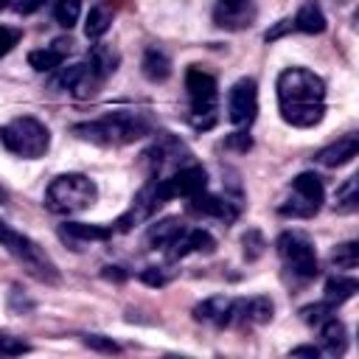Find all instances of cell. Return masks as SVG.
Returning a JSON list of instances; mask_svg holds the SVG:
<instances>
[{
    "mask_svg": "<svg viewBox=\"0 0 359 359\" xmlns=\"http://www.w3.org/2000/svg\"><path fill=\"white\" fill-rule=\"evenodd\" d=\"M25 351H31L28 342H22V339H17L11 334H0V356H20Z\"/></svg>",
    "mask_w": 359,
    "mask_h": 359,
    "instance_id": "cell-32",
    "label": "cell"
},
{
    "mask_svg": "<svg viewBox=\"0 0 359 359\" xmlns=\"http://www.w3.org/2000/svg\"><path fill=\"white\" fill-rule=\"evenodd\" d=\"M292 31H303V34H323L325 31V14L323 8L309 0L297 8V14L292 17Z\"/></svg>",
    "mask_w": 359,
    "mask_h": 359,
    "instance_id": "cell-20",
    "label": "cell"
},
{
    "mask_svg": "<svg viewBox=\"0 0 359 359\" xmlns=\"http://www.w3.org/2000/svg\"><path fill=\"white\" fill-rule=\"evenodd\" d=\"M275 314V303L264 294L258 297H230L224 328H244V325H264Z\"/></svg>",
    "mask_w": 359,
    "mask_h": 359,
    "instance_id": "cell-10",
    "label": "cell"
},
{
    "mask_svg": "<svg viewBox=\"0 0 359 359\" xmlns=\"http://www.w3.org/2000/svg\"><path fill=\"white\" fill-rule=\"evenodd\" d=\"M331 261L337 269H356L359 264V244L356 241H345L331 252Z\"/></svg>",
    "mask_w": 359,
    "mask_h": 359,
    "instance_id": "cell-28",
    "label": "cell"
},
{
    "mask_svg": "<svg viewBox=\"0 0 359 359\" xmlns=\"http://www.w3.org/2000/svg\"><path fill=\"white\" fill-rule=\"evenodd\" d=\"M140 280L149 283V286H165L171 280V269H165V266H149V269L140 272Z\"/></svg>",
    "mask_w": 359,
    "mask_h": 359,
    "instance_id": "cell-33",
    "label": "cell"
},
{
    "mask_svg": "<svg viewBox=\"0 0 359 359\" xmlns=\"http://www.w3.org/2000/svg\"><path fill=\"white\" fill-rule=\"evenodd\" d=\"M84 342H87L90 348H95V351H107V353H115V351H121V348H118V342H112V339H104V337H98V334H90Z\"/></svg>",
    "mask_w": 359,
    "mask_h": 359,
    "instance_id": "cell-34",
    "label": "cell"
},
{
    "mask_svg": "<svg viewBox=\"0 0 359 359\" xmlns=\"http://www.w3.org/2000/svg\"><path fill=\"white\" fill-rule=\"evenodd\" d=\"M0 247L22 266L31 278H36V280H42V283H48V286H56V283H59V269H56V264L50 261V255H48L34 238H28L25 233L14 230V227L6 224L3 219H0Z\"/></svg>",
    "mask_w": 359,
    "mask_h": 359,
    "instance_id": "cell-3",
    "label": "cell"
},
{
    "mask_svg": "<svg viewBox=\"0 0 359 359\" xmlns=\"http://www.w3.org/2000/svg\"><path fill=\"white\" fill-rule=\"evenodd\" d=\"M163 202L157 199V191H154V180L151 182H146L140 191H137V196L132 199V208L115 222V227L112 230H118V233H126V230H132L135 224H140V222H146L157 208H160Z\"/></svg>",
    "mask_w": 359,
    "mask_h": 359,
    "instance_id": "cell-14",
    "label": "cell"
},
{
    "mask_svg": "<svg viewBox=\"0 0 359 359\" xmlns=\"http://www.w3.org/2000/svg\"><path fill=\"white\" fill-rule=\"evenodd\" d=\"M112 236V227H98V224H84V222H65L59 227V238L70 244L73 250H84L95 241H107Z\"/></svg>",
    "mask_w": 359,
    "mask_h": 359,
    "instance_id": "cell-15",
    "label": "cell"
},
{
    "mask_svg": "<svg viewBox=\"0 0 359 359\" xmlns=\"http://www.w3.org/2000/svg\"><path fill=\"white\" fill-rule=\"evenodd\" d=\"M292 356H320V348H314V345H300V348H292Z\"/></svg>",
    "mask_w": 359,
    "mask_h": 359,
    "instance_id": "cell-36",
    "label": "cell"
},
{
    "mask_svg": "<svg viewBox=\"0 0 359 359\" xmlns=\"http://www.w3.org/2000/svg\"><path fill=\"white\" fill-rule=\"evenodd\" d=\"M275 250L283 261V266L297 275L300 280H311L317 278L320 266H317V250L311 244V238L303 230H283L275 241Z\"/></svg>",
    "mask_w": 359,
    "mask_h": 359,
    "instance_id": "cell-8",
    "label": "cell"
},
{
    "mask_svg": "<svg viewBox=\"0 0 359 359\" xmlns=\"http://www.w3.org/2000/svg\"><path fill=\"white\" fill-rule=\"evenodd\" d=\"M0 143L22 160H39L45 157V151L50 149V132L42 121L31 118V115H20L14 121H8L0 129Z\"/></svg>",
    "mask_w": 359,
    "mask_h": 359,
    "instance_id": "cell-5",
    "label": "cell"
},
{
    "mask_svg": "<svg viewBox=\"0 0 359 359\" xmlns=\"http://www.w3.org/2000/svg\"><path fill=\"white\" fill-rule=\"evenodd\" d=\"M227 146H238L241 151H247V149H250V137H247L244 132H236V135L227 140Z\"/></svg>",
    "mask_w": 359,
    "mask_h": 359,
    "instance_id": "cell-35",
    "label": "cell"
},
{
    "mask_svg": "<svg viewBox=\"0 0 359 359\" xmlns=\"http://www.w3.org/2000/svg\"><path fill=\"white\" fill-rule=\"evenodd\" d=\"M356 208H359V188H356V177H351L337 191V213H353Z\"/></svg>",
    "mask_w": 359,
    "mask_h": 359,
    "instance_id": "cell-27",
    "label": "cell"
},
{
    "mask_svg": "<svg viewBox=\"0 0 359 359\" xmlns=\"http://www.w3.org/2000/svg\"><path fill=\"white\" fill-rule=\"evenodd\" d=\"M6 6H11V0H0V8H6Z\"/></svg>",
    "mask_w": 359,
    "mask_h": 359,
    "instance_id": "cell-38",
    "label": "cell"
},
{
    "mask_svg": "<svg viewBox=\"0 0 359 359\" xmlns=\"http://www.w3.org/2000/svg\"><path fill=\"white\" fill-rule=\"evenodd\" d=\"M208 185V174L202 165L196 163H188V165H180L177 171L165 174V177H157L154 180V191H157V199L160 202H168V199H191L194 194L205 191Z\"/></svg>",
    "mask_w": 359,
    "mask_h": 359,
    "instance_id": "cell-9",
    "label": "cell"
},
{
    "mask_svg": "<svg viewBox=\"0 0 359 359\" xmlns=\"http://www.w3.org/2000/svg\"><path fill=\"white\" fill-rule=\"evenodd\" d=\"M53 17L62 28H73L81 17V0H53Z\"/></svg>",
    "mask_w": 359,
    "mask_h": 359,
    "instance_id": "cell-26",
    "label": "cell"
},
{
    "mask_svg": "<svg viewBox=\"0 0 359 359\" xmlns=\"http://www.w3.org/2000/svg\"><path fill=\"white\" fill-rule=\"evenodd\" d=\"M258 115V84L252 79H238L227 93V118L233 126H250Z\"/></svg>",
    "mask_w": 359,
    "mask_h": 359,
    "instance_id": "cell-11",
    "label": "cell"
},
{
    "mask_svg": "<svg viewBox=\"0 0 359 359\" xmlns=\"http://www.w3.org/2000/svg\"><path fill=\"white\" fill-rule=\"evenodd\" d=\"M180 230H182V222H180V219H163V222L151 224V230H149V236H146V244L154 247V250H157V247L165 250L168 241H171Z\"/></svg>",
    "mask_w": 359,
    "mask_h": 359,
    "instance_id": "cell-25",
    "label": "cell"
},
{
    "mask_svg": "<svg viewBox=\"0 0 359 359\" xmlns=\"http://www.w3.org/2000/svg\"><path fill=\"white\" fill-rule=\"evenodd\" d=\"M149 132H151L149 118L143 112H132V109H118L104 118L84 121V123L73 126V135H79L81 140L98 143V146H126V143L140 140Z\"/></svg>",
    "mask_w": 359,
    "mask_h": 359,
    "instance_id": "cell-2",
    "label": "cell"
},
{
    "mask_svg": "<svg viewBox=\"0 0 359 359\" xmlns=\"http://www.w3.org/2000/svg\"><path fill=\"white\" fill-rule=\"evenodd\" d=\"M356 154H359V135H356V132H348V135H342L339 140H334L331 146L320 149L314 160H317L320 165H325V168H339V165L351 163Z\"/></svg>",
    "mask_w": 359,
    "mask_h": 359,
    "instance_id": "cell-16",
    "label": "cell"
},
{
    "mask_svg": "<svg viewBox=\"0 0 359 359\" xmlns=\"http://www.w3.org/2000/svg\"><path fill=\"white\" fill-rule=\"evenodd\" d=\"M188 210L196 213V216H210V219H222V222H233L236 213H238V208H233L227 199L205 194V191H199L188 199Z\"/></svg>",
    "mask_w": 359,
    "mask_h": 359,
    "instance_id": "cell-17",
    "label": "cell"
},
{
    "mask_svg": "<svg viewBox=\"0 0 359 359\" xmlns=\"http://www.w3.org/2000/svg\"><path fill=\"white\" fill-rule=\"evenodd\" d=\"M258 20L255 0H216L213 6V25L222 31H247Z\"/></svg>",
    "mask_w": 359,
    "mask_h": 359,
    "instance_id": "cell-12",
    "label": "cell"
},
{
    "mask_svg": "<svg viewBox=\"0 0 359 359\" xmlns=\"http://www.w3.org/2000/svg\"><path fill=\"white\" fill-rule=\"evenodd\" d=\"M337 3H351V0H337Z\"/></svg>",
    "mask_w": 359,
    "mask_h": 359,
    "instance_id": "cell-39",
    "label": "cell"
},
{
    "mask_svg": "<svg viewBox=\"0 0 359 359\" xmlns=\"http://www.w3.org/2000/svg\"><path fill=\"white\" fill-rule=\"evenodd\" d=\"M185 93H188V104H191V123L196 129H210L216 123V112H219V84L216 79L191 65L185 70Z\"/></svg>",
    "mask_w": 359,
    "mask_h": 359,
    "instance_id": "cell-6",
    "label": "cell"
},
{
    "mask_svg": "<svg viewBox=\"0 0 359 359\" xmlns=\"http://www.w3.org/2000/svg\"><path fill=\"white\" fill-rule=\"evenodd\" d=\"M20 39H22V31H20V28H14V25H3V22H0V59L8 56V53L20 45Z\"/></svg>",
    "mask_w": 359,
    "mask_h": 359,
    "instance_id": "cell-30",
    "label": "cell"
},
{
    "mask_svg": "<svg viewBox=\"0 0 359 359\" xmlns=\"http://www.w3.org/2000/svg\"><path fill=\"white\" fill-rule=\"evenodd\" d=\"M317 328H320V337H323V351L331 353V356H342L345 348H348V328H345V323L337 320V314H331Z\"/></svg>",
    "mask_w": 359,
    "mask_h": 359,
    "instance_id": "cell-19",
    "label": "cell"
},
{
    "mask_svg": "<svg viewBox=\"0 0 359 359\" xmlns=\"http://www.w3.org/2000/svg\"><path fill=\"white\" fill-rule=\"evenodd\" d=\"M6 199H8V194H6L3 188H0V202H6Z\"/></svg>",
    "mask_w": 359,
    "mask_h": 359,
    "instance_id": "cell-37",
    "label": "cell"
},
{
    "mask_svg": "<svg viewBox=\"0 0 359 359\" xmlns=\"http://www.w3.org/2000/svg\"><path fill=\"white\" fill-rule=\"evenodd\" d=\"M278 109L289 126L309 129L325 115V81L309 67H286L278 76Z\"/></svg>",
    "mask_w": 359,
    "mask_h": 359,
    "instance_id": "cell-1",
    "label": "cell"
},
{
    "mask_svg": "<svg viewBox=\"0 0 359 359\" xmlns=\"http://www.w3.org/2000/svg\"><path fill=\"white\" fill-rule=\"evenodd\" d=\"M67 50H70V42L56 39V42H50V45H45V48H39V50H31V53H28V65H31L36 73H50V70L62 67V62H65Z\"/></svg>",
    "mask_w": 359,
    "mask_h": 359,
    "instance_id": "cell-18",
    "label": "cell"
},
{
    "mask_svg": "<svg viewBox=\"0 0 359 359\" xmlns=\"http://www.w3.org/2000/svg\"><path fill=\"white\" fill-rule=\"evenodd\" d=\"M227 306H230V297H208V300H202L199 306H194V320H196V323H210V325L224 328Z\"/></svg>",
    "mask_w": 359,
    "mask_h": 359,
    "instance_id": "cell-22",
    "label": "cell"
},
{
    "mask_svg": "<svg viewBox=\"0 0 359 359\" xmlns=\"http://www.w3.org/2000/svg\"><path fill=\"white\" fill-rule=\"evenodd\" d=\"M98 199V185L87 174H59L45 191V208L59 216H73L87 210Z\"/></svg>",
    "mask_w": 359,
    "mask_h": 359,
    "instance_id": "cell-4",
    "label": "cell"
},
{
    "mask_svg": "<svg viewBox=\"0 0 359 359\" xmlns=\"http://www.w3.org/2000/svg\"><path fill=\"white\" fill-rule=\"evenodd\" d=\"M325 202V188L323 180L311 171H303L292 180L286 199L278 205L280 216H292V219H311Z\"/></svg>",
    "mask_w": 359,
    "mask_h": 359,
    "instance_id": "cell-7",
    "label": "cell"
},
{
    "mask_svg": "<svg viewBox=\"0 0 359 359\" xmlns=\"http://www.w3.org/2000/svg\"><path fill=\"white\" fill-rule=\"evenodd\" d=\"M241 244H244V255H247V261L261 258V255H264V247H266V241H264V236H261L258 230H247L244 238H241Z\"/></svg>",
    "mask_w": 359,
    "mask_h": 359,
    "instance_id": "cell-29",
    "label": "cell"
},
{
    "mask_svg": "<svg viewBox=\"0 0 359 359\" xmlns=\"http://www.w3.org/2000/svg\"><path fill=\"white\" fill-rule=\"evenodd\" d=\"M140 67H143V76H146L149 81H154V84H157V81H165V79L171 76V59H168V53L160 50V48H146Z\"/></svg>",
    "mask_w": 359,
    "mask_h": 359,
    "instance_id": "cell-21",
    "label": "cell"
},
{
    "mask_svg": "<svg viewBox=\"0 0 359 359\" xmlns=\"http://www.w3.org/2000/svg\"><path fill=\"white\" fill-rule=\"evenodd\" d=\"M216 247V238L202 230V227H182L165 247V255L168 261H177V258H185L191 252H213Z\"/></svg>",
    "mask_w": 359,
    "mask_h": 359,
    "instance_id": "cell-13",
    "label": "cell"
},
{
    "mask_svg": "<svg viewBox=\"0 0 359 359\" xmlns=\"http://www.w3.org/2000/svg\"><path fill=\"white\" fill-rule=\"evenodd\" d=\"M109 25H112V8L104 6V3H98L84 17V36L87 39H101L109 31Z\"/></svg>",
    "mask_w": 359,
    "mask_h": 359,
    "instance_id": "cell-23",
    "label": "cell"
},
{
    "mask_svg": "<svg viewBox=\"0 0 359 359\" xmlns=\"http://www.w3.org/2000/svg\"><path fill=\"white\" fill-rule=\"evenodd\" d=\"M300 314H303V320H306L309 325H320L323 320H328V317L334 314V306L323 300V303H314V306H306V309H303Z\"/></svg>",
    "mask_w": 359,
    "mask_h": 359,
    "instance_id": "cell-31",
    "label": "cell"
},
{
    "mask_svg": "<svg viewBox=\"0 0 359 359\" xmlns=\"http://www.w3.org/2000/svg\"><path fill=\"white\" fill-rule=\"evenodd\" d=\"M356 289H359V283H356L353 278H342V275L328 278V283H325V303H331V306L337 309V306H342L345 300H351V297L356 294Z\"/></svg>",
    "mask_w": 359,
    "mask_h": 359,
    "instance_id": "cell-24",
    "label": "cell"
}]
</instances>
